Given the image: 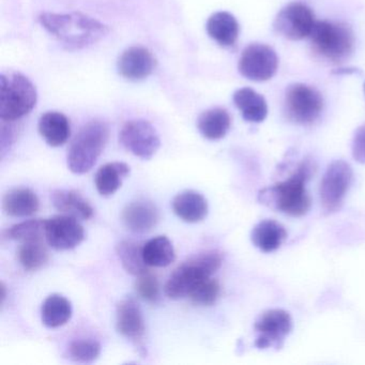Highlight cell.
<instances>
[{
    "label": "cell",
    "instance_id": "obj_1",
    "mask_svg": "<svg viewBox=\"0 0 365 365\" xmlns=\"http://www.w3.org/2000/svg\"><path fill=\"white\" fill-rule=\"evenodd\" d=\"M39 22L68 51L88 48L110 33V29L103 23L81 12L43 14L39 16Z\"/></svg>",
    "mask_w": 365,
    "mask_h": 365
},
{
    "label": "cell",
    "instance_id": "obj_2",
    "mask_svg": "<svg viewBox=\"0 0 365 365\" xmlns=\"http://www.w3.org/2000/svg\"><path fill=\"white\" fill-rule=\"evenodd\" d=\"M313 172V164L305 160L286 180L260 191V202L290 217H303L311 208L307 183Z\"/></svg>",
    "mask_w": 365,
    "mask_h": 365
},
{
    "label": "cell",
    "instance_id": "obj_3",
    "mask_svg": "<svg viewBox=\"0 0 365 365\" xmlns=\"http://www.w3.org/2000/svg\"><path fill=\"white\" fill-rule=\"evenodd\" d=\"M221 266L222 255L219 252L200 254L174 271L165 284L164 292L168 298L174 300L189 297L198 284L212 277Z\"/></svg>",
    "mask_w": 365,
    "mask_h": 365
},
{
    "label": "cell",
    "instance_id": "obj_4",
    "mask_svg": "<svg viewBox=\"0 0 365 365\" xmlns=\"http://www.w3.org/2000/svg\"><path fill=\"white\" fill-rule=\"evenodd\" d=\"M110 130L101 120H91L84 125L72 142L68 153V168L73 174L88 173L97 163L108 142Z\"/></svg>",
    "mask_w": 365,
    "mask_h": 365
},
{
    "label": "cell",
    "instance_id": "obj_5",
    "mask_svg": "<svg viewBox=\"0 0 365 365\" xmlns=\"http://www.w3.org/2000/svg\"><path fill=\"white\" fill-rule=\"evenodd\" d=\"M309 40L315 54L333 63L346 61L354 52V31L346 23L318 21Z\"/></svg>",
    "mask_w": 365,
    "mask_h": 365
},
{
    "label": "cell",
    "instance_id": "obj_6",
    "mask_svg": "<svg viewBox=\"0 0 365 365\" xmlns=\"http://www.w3.org/2000/svg\"><path fill=\"white\" fill-rule=\"evenodd\" d=\"M0 118L14 123L34 110L37 91L33 83L20 73L1 74L0 78Z\"/></svg>",
    "mask_w": 365,
    "mask_h": 365
},
{
    "label": "cell",
    "instance_id": "obj_7",
    "mask_svg": "<svg viewBox=\"0 0 365 365\" xmlns=\"http://www.w3.org/2000/svg\"><path fill=\"white\" fill-rule=\"evenodd\" d=\"M324 110V98L315 87L294 83L286 89L284 113L288 120L300 125H311Z\"/></svg>",
    "mask_w": 365,
    "mask_h": 365
},
{
    "label": "cell",
    "instance_id": "obj_8",
    "mask_svg": "<svg viewBox=\"0 0 365 365\" xmlns=\"http://www.w3.org/2000/svg\"><path fill=\"white\" fill-rule=\"evenodd\" d=\"M352 175L351 166L343 160L333 161L327 168L320 182V200L327 215L337 212L343 206Z\"/></svg>",
    "mask_w": 365,
    "mask_h": 365
},
{
    "label": "cell",
    "instance_id": "obj_9",
    "mask_svg": "<svg viewBox=\"0 0 365 365\" xmlns=\"http://www.w3.org/2000/svg\"><path fill=\"white\" fill-rule=\"evenodd\" d=\"M279 58L270 46L262 43L250 44L239 59L238 70L243 78L254 82H266L277 73Z\"/></svg>",
    "mask_w": 365,
    "mask_h": 365
},
{
    "label": "cell",
    "instance_id": "obj_10",
    "mask_svg": "<svg viewBox=\"0 0 365 365\" xmlns=\"http://www.w3.org/2000/svg\"><path fill=\"white\" fill-rule=\"evenodd\" d=\"M316 22L311 8L302 3H290L277 14L273 29L285 39L299 41L309 37Z\"/></svg>",
    "mask_w": 365,
    "mask_h": 365
},
{
    "label": "cell",
    "instance_id": "obj_11",
    "mask_svg": "<svg viewBox=\"0 0 365 365\" xmlns=\"http://www.w3.org/2000/svg\"><path fill=\"white\" fill-rule=\"evenodd\" d=\"M119 140L129 153L143 160H150L161 146V140L153 125L142 119L125 123Z\"/></svg>",
    "mask_w": 365,
    "mask_h": 365
},
{
    "label": "cell",
    "instance_id": "obj_12",
    "mask_svg": "<svg viewBox=\"0 0 365 365\" xmlns=\"http://www.w3.org/2000/svg\"><path fill=\"white\" fill-rule=\"evenodd\" d=\"M254 328L257 333L256 347L259 349L269 347L279 349L292 331V316L285 309H268L257 318Z\"/></svg>",
    "mask_w": 365,
    "mask_h": 365
},
{
    "label": "cell",
    "instance_id": "obj_13",
    "mask_svg": "<svg viewBox=\"0 0 365 365\" xmlns=\"http://www.w3.org/2000/svg\"><path fill=\"white\" fill-rule=\"evenodd\" d=\"M84 238V228L76 217L65 215L46 220V242L57 251L74 249Z\"/></svg>",
    "mask_w": 365,
    "mask_h": 365
},
{
    "label": "cell",
    "instance_id": "obj_14",
    "mask_svg": "<svg viewBox=\"0 0 365 365\" xmlns=\"http://www.w3.org/2000/svg\"><path fill=\"white\" fill-rule=\"evenodd\" d=\"M117 331L135 345L142 343L145 335V320L140 305L134 299H123L117 305Z\"/></svg>",
    "mask_w": 365,
    "mask_h": 365
},
{
    "label": "cell",
    "instance_id": "obj_15",
    "mask_svg": "<svg viewBox=\"0 0 365 365\" xmlns=\"http://www.w3.org/2000/svg\"><path fill=\"white\" fill-rule=\"evenodd\" d=\"M153 53L142 46H133L123 53L118 61V71L129 81H140L148 78L155 69Z\"/></svg>",
    "mask_w": 365,
    "mask_h": 365
},
{
    "label": "cell",
    "instance_id": "obj_16",
    "mask_svg": "<svg viewBox=\"0 0 365 365\" xmlns=\"http://www.w3.org/2000/svg\"><path fill=\"white\" fill-rule=\"evenodd\" d=\"M159 210L148 200H136L125 206L121 220L128 230L138 234L150 232L159 222Z\"/></svg>",
    "mask_w": 365,
    "mask_h": 365
},
{
    "label": "cell",
    "instance_id": "obj_17",
    "mask_svg": "<svg viewBox=\"0 0 365 365\" xmlns=\"http://www.w3.org/2000/svg\"><path fill=\"white\" fill-rule=\"evenodd\" d=\"M172 205L175 215L187 223H198L208 215V202L198 192H181Z\"/></svg>",
    "mask_w": 365,
    "mask_h": 365
},
{
    "label": "cell",
    "instance_id": "obj_18",
    "mask_svg": "<svg viewBox=\"0 0 365 365\" xmlns=\"http://www.w3.org/2000/svg\"><path fill=\"white\" fill-rule=\"evenodd\" d=\"M206 29L211 39L224 48L234 46L240 31L236 18L232 14L224 11L212 14L207 22Z\"/></svg>",
    "mask_w": 365,
    "mask_h": 365
},
{
    "label": "cell",
    "instance_id": "obj_19",
    "mask_svg": "<svg viewBox=\"0 0 365 365\" xmlns=\"http://www.w3.org/2000/svg\"><path fill=\"white\" fill-rule=\"evenodd\" d=\"M287 238L285 227L274 220H264L254 226L251 240L260 251L271 253L277 251Z\"/></svg>",
    "mask_w": 365,
    "mask_h": 365
},
{
    "label": "cell",
    "instance_id": "obj_20",
    "mask_svg": "<svg viewBox=\"0 0 365 365\" xmlns=\"http://www.w3.org/2000/svg\"><path fill=\"white\" fill-rule=\"evenodd\" d=\"M40 202L35 192L26 187L10 190L3 200L6 215L14 217H26L39 210Z\"/></svg>",
    "mask_w": 365,
    "mask_h": 365
},
{
    "label": "cell",
    "instance_id": "obj_21",
    "mask_svg": "<svg viewBox=\"0 0 365 365\" xmlns=\"http://www.w3.org/2000/svg\"><path fill=\"white\" fill-rule=\"evenodd\" d=\"M38 128L46 144L52 147L63 146L71 134L69 119L58 112H48L42 115Z\"/></svg>",
    "mask_w": 365,
    "mask_h": 365
},
{
    "label": "cell",
    "instance_id": "obj_22",
    "mask_svg": "<svg viewBox=\"0 0 365 365\" xmlns=\"http://www.w3.org/2000/svg\"><path fill=\"white\" fill-rule=\"evenodd\" d=\"M234 103L240 110L243 119L249 123H262L268 115V106L264 98L247 87L234 93Z\"/></svg>",
    "mask_w": 365,
    "mask_h": 365
},
{
    "label": "cell",
    "instance_id": "obj_23",
    "mask_svg": "<svg viewBox=\"0 0 365 365\" xmlns=\"http://www.w3.org/2000/svg\"><path fill=\"white\" fill-rule=\"evenodd\" d=\"M52 202L57 210L76 219H91L95 211L91 205L74 190H58L53 192Z\"/></svg>",
    "mask_w": 365,
    "mask_h": 365
},
{
    "label": "cell",
    "instance_id": "obj_24",
    "mask_svg": "<svg viewBox=\"0 0 365 365\" xmlns=\"http://www.w3.org/2000/svg\"><path fill=\"white\" fill-rule=\"evenodd\" d=\"M232 119L227 110L221 108H211L200 115L197 128L200 134L209 140H219L230 131Z\"/></svg>",
    "mask_w": 365,
    "mask_h": 365
},
{
    "label": "cell",
    "instance_id": "obj_25",
    "mask_svg": "<svg viewBox=\"0 0 365 365\" xmlns=\"http://www.w3.org/2000/svg\"><path fill=\"white\" fill-rule=\"evenodd\" d=\"M130 174V166L123 162H113L101 166L95 177L96 187L102 196H110L118 191L123 179Z\"/></svg>",
    "mask_w": 365,
    "mask_h": 365
},
{
    "label": "cell",
    "instance_id": "obj_26",
    "mask_svg": "<svg viewBox=\"0 0 365 365\" xmlns=\"http://www.w3.org/2000/svg\"><path fill=\"white\" fill-rule=\"evenodd\" d=\"M143 256L148 267L164 268L176 259L174 245L165 236H158L143 245Z\"/></svg>",
    "mask_w": 365,
    "mask_h": 365
},
{
    "label": "cell",
    "instance_id": "obj_27",
    "mask_svg": "<svg viewBox=\"0 0 365 365\" xmlns=\"http://www.w3.org/2000/svg\"><path fill=\"white\" fill-rule=\"evenodd\" d=\"M71 302L61 294H51L42 304L41 319L48 328L65 326L71 319Z\"/></svg>",
    "mask_w": 365,
    "mask_h": 365
},
{
    "label": "cell",
    "instance_id": "obj_28",
    "mask_svg": "<svg viewBox=\"0 0 365 365\" xmlns=\"http://www.w3.org/2000/svg\"><path fill=\"white\" fill-rule=\"evenodd\" d=\"M117 255L125 270L134 277H140L148 272V266L143 256V245L134 241L123 240L117 245Z\"/></svg>",
    "mask_w": 365,
    "mask_h": 365
},
{
    "label": "cell",
    "instance_id": "obj_29",
    "mask_svg": "<svg viewBox=\"0 0 365 365\" xmlns=\"http://www.w3.org/2000/svg\"><path fill=\"white\" fill-rule=\"evenodd\" d=\"M21 266L27 271H37L48 262V252L43 240L29 241L21 245L18 252Z\"/></svg>",
    "mask_w": 365,
    "mask_h": 365
},
{
    "label": "cell",
    "instance_id": "obj_30",
    "mask_svg": "<svg viewBox=\"0 0 365 365\" xmlns=\"http://www.w3.org/2000/svg\"><path fill=\"white\" fill-rule=\"evenodd\" d=\"M8 238L24 243L46 238V220H29L12 226L7 232Z\"/></svg>",
    "mask_w": 365,
    "mask_h": 365
},
{
    "label": "cell",
    "instance_id": "obj_31",
    "mask_svg": "<svg viewBox=\"0 0 365 365\" xmlns=\"http://www.w3.org/2000/svg\"><path fill=\"white\" fill-rule=\"evenodd\" d=\"M101 354V345L93 339H78L70 344L68 356L74 362L91 363Z\"/></svg>",
    "mask_w": 365,
    "mask_h": 365
},
{
    "label": "cell",
    "instance_id": "obj_32",
    "mask_svg": "<svg viewBox=\"0 0 365 365\" xmlns=\"http://www.w3.org/2000/svg\"><path fill=\"white\" fill-rule=\"evenodd\" d=\"M220 296V284L217 279H205L202 283L198 284L193 292L190 294L192 302L202 307H210L215 304Z\"/></svg>",
    "mask_w": 365,
    "mask_h": 365
},
{
    "label": "cell",
    "instance_id": "obj_33",
    "mask_svg": "<svg viewBox=\"0 0 365 365\" xmlns=\"http://www.w3.org/2000/svg\"><path fill=\"white\" fill-rule=\"evenodd\" d=\"M135 289L138 296L144 299L145 301H148V302L155 303L159 299V282H158V279L155 275L150 274L149 272L138 277Z\"/></svg>",
    "mask_w": 365,
    "mask_h": 365
},
{
    "label": "cell",
    "instance_id": "obj_34",
    "mask_svg": "<svg viewBox=\"0 0 365 365\" xmlns=\"http://www.w3.org/2000/svg\"><path fill=\"white\" fill-rule=\"evenodd\" d=\"M351 150L354 159L359 163L365 164V125H361L354 132Z\"/></svg>",
    "mask_w": 365,
    "mask_h": 365
},
{
    "label": "cell",
    "instance_id": "obj_35",
    "mask_svg": "<svg viewBox=\"0 0 365 365\" xmlns=\"http://www.w3.org/2000/svg\"><path fill=\"white\" fill-rule=\"evenodd\" d=\"M358 70L356 69H337L335 71H333L334 74H352L356 73Z\"/></svg>",
    "mask_w": 365,
    "mask_h": 365
},
{
    "label": "cell",
    "instance_id": "obj_36",
    "mask_svg": "<svg viewBox=\"0 0 365 365\" xmlns=\"http://www.w3.org/2000/svg\"><path fill=\"white\" fill-rule=\"evenodd\" d=\"M1 292H3V294H1V301H5L6 299V286L5 284L1 283Z\"/></svg>",
    "mask_w": 365,
    "mask_h": 365
},
{
    "label": "cell",
    "instance_id": "obj_37",
    "mask_svg": "<svg viewBox=\"0 0 365 365\" xmlns=\"http://www.w3.org/2000/svg\"><path fill=\"white\" fill-rule=\"evenodd\" d=\"M364 93H365V84H364Z\"/></svg>",
    "mask_w": 365,
    "mask_h": 365
}]
</instances>
